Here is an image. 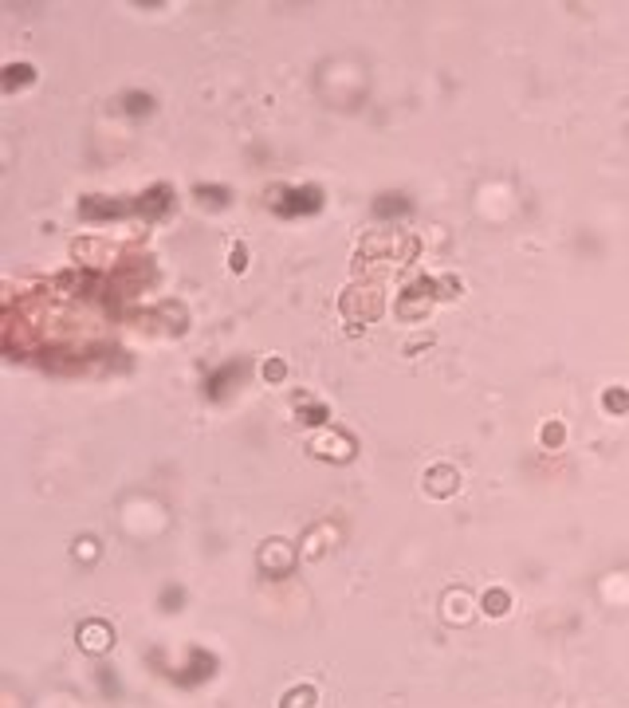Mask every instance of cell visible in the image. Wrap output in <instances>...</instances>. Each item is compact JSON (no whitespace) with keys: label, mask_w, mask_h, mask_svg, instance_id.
Here are the masks:
<instances>
[{"label":"cell","mask_w":629,"mask_h":708,"mask_svg":"<svg viewBox=\"0 0 629 708\" xmlns=\"http://www.w3.org/2000/svg\"><path fill=\"white\" fill-rule=\"evenodd\" d=\"M107 641H110V630L107 626H83V646L87 649H107Z\"/></svg>","instance_id":"6da1fadb"}]
</instances>
